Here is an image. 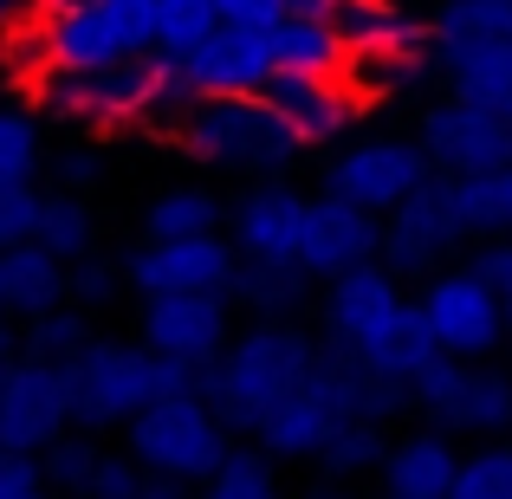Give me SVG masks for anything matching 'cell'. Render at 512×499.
I'll list each match as a JSON object with an SVG mask.
<instances>
[{
  "instance_id": "obj_1",
  "label": "cell",
  "mask_w": 512,
  "mask_h": 499,
  "mask_svg": "<svg viewBox=\"0 0 512 499\" xmlns=\"http://www.w3.org/2000/svg\"><path fill=\"white\" fill-rule=\"evenodd\" d=\"M195 104V91L182 85L175 59L163 52H130V59L111 65H85V72H46L33 78V111L39 124H143V130H175V117Z\"/></svg>"
},
{
  "instance_id": "obj_2",
  "label": "cell",
  "mask_w": 512,
  "mask_h": 499,
  "mask_svg": "<svg viewBox=\"0 0 512 499\" xmlns=\"http://www.w3.org/2000/svg\"><path fill=\"white\" fill-rule=\"evenodd\" d=\"M318 337L292 318H253V331H234V344L201 370V396L214 402L234 435H260V422L318 370Z\"/></svg>"
},
{
  "instance_id": "obj_3",
  "label": "cell",
  "mask_w": 512,
  "mask_h": 499,
  "mask_svg": "<svg viewBox=\"0 0 512 499\" xmlns=\"http://www.w3.org/2000/svg\"><path fill=\"white\" fill-rule=\"evenodd\" d=\"M65 376H72V422L91 428V435H104V428H130L150 402H163V396H175V389L201 383V370H188V363L150 350L143 337H137V344L91 337V344L65 363Z\"/></svg>"
},
{
  "instance_id": "obj_4",
  "label": "cell",
  "mask_w": 512,
  "mask_h": 499,
  "mask_svg": "<svg viewBox=\"0 0 512 499\" xmlns=\"http://www.w3.org/2000/svg\"><path fill=\"white\" fill-rule=\"evenodd\" d=\"M169 143L188 156V163L221 169V175H247V182L286 175L292 156L305 150V143L279 124V111L260 98V91H247V98H195L182 117H175Z\"/></svg>"
},
{
  "instance_id": "obj_5",
  "label": "cell",
  "mask_w": 512,
  "mask_h": 499,
  "mask_svg": "<svg viewBox=\"0 0 512 499\" xmlns=\"http://www.w3.org/2000/svg\"><path fill=\"white\" fill-rule=\"evenodd\" d=\"M124 441H130L124 454L143 474L175 480V487H182V480H208L214 467L234 454V428L214 415V402L201 396V389H175V396L150 402V409L124 428Z\"/></svg>"
},
{
  "instance_id": "obj_6",
  "label": "cell",
  "mask_w": 512,
  "mask_h": 499,
  "mask_svg": "<svg viewBox=\"0 0 512 499\" xmlns=\"http://www.w3.org/2000/svg\"><path fill=\"white\" fill-rule=\"evenodd\" d=\"M467 240L474 227L454 201V175H428L402 208L383 214V266L396 279H435L454 266V253H467Z\"/></svg>"
},
{
  "instance_id": "obj_7",
  "label": "cell",
  "mask_w": 512,
  "mask_h": 499,
  "mask_svg": "<svg viewBox=\"0 0 512 499\" xmlns=\"http://www.w3.org/2000/svg\"><path fill=\"white\" fill-rule=\"evenodd\" d=\"M39 39H46V65H59V72L156 52V0H85V7L46 13Z\"/></svg>"
},
{
  "instance_id": "obj_8",
  "label": "cell",
  "mask_w": 512,
  "mask_h": 499,
  "mask_svg": "<svg viewBox=\"0 0 512 499\" xmlns=\"http://www.w3.org/2000/svg\"><path fill=\"white\" fill-rule=\"evenodd\" d=\"M415 409L441 435H512V376L474 357H435L415 376Z\"/></svg>"
},
{
  "instance_id": "obj_9",
  "label": "cell",
  "mask_w": 512,
  "mask_h": 499,
  "mask_svg": "<svg viewBox=\"0 0 512 499\" xmlns=\"http://www.w3.org/2000/svg\"><path fill=\"white\" fill-rule=\"evenodd\" d=\"M422 318L435 331L441 357H493L506 344V299L474 273V266H441L422 286Z\"/></svg>"
},
{
  "instance_id": "obj_10",
  "label": "cell",
  "mask_w": 512,
  "mask_h": 499,
  "mask_svg": "<svg viewBox=\"0 0 512 499\" xmlns=\"http://www.w3.org/2000/svg\"><path fill=\"white\" fill-rule=\"evenodd\" d=\"M415 143L435 175H506L512 169V117L480 111L467 98H441L415 117Z\"/></svg>"
},
{
  "instance_id": "obj_11",
  "label": "cell",
  "mask_w": 512,
  "mask_h": 499,
  "mask_svg": "<svg viewBox=\"0 0 512 499\" xmlns=\"http://www.w3.org/2000/svg\"><path fill=\"white\" fill-rule=\"evenodd\" d=\"M72 422V376L46 357H7L0 363V441L20 454H46Z\"/></svg>"
},
{
  "instance_id": "obj_12",
  "label": "cell",
  "mask_w": 512,
  "mask_h": 499,
  "mask_svg": "<svg viewBox=\"0 0 512 499\" xmlns=\"http://www.w3.org/2000/svg\"><path fill=\"white\" fill-rule=\"evenodd\" d=\"M428 175H435V163L422 156L415 137H363V143H350V150L331 156L325 195H344L370 214H389V208H402Z\"/></svg>"
},
{
  "instance_id": "obj_13",
  "label": "cell",
  "mask_w": 512,
  "mask_h": 499,
  "mask_svg": "<svg viewBox=\"0 0 512 499\" xmlns=\"http://www.w3.org/2000/svg\"><path fill=\"white\" fill-rule=\"evenodd\" d=\"M240 273V247L227 234H195V240H143L124 260V286L143 299H169V292H227Z\"/></svg>"
},
{
  "instance_id": "obj_14",
  "label": "cell",
  "mask_w": 512,
  "mask_h": 499,
  "mask_svg": "<svg viewBox=\"0 0 512 499\" xmlns=\"http://www.w3.org/2000/svg\"><path fill=\"white\" fill-rule=\"evenodd\" d=\"M182 85L195 98H247V91L266 85V72H279L273 59V20L247 26V20H221L208 39H201L188 59H175Z\"/></svg>"
},
{
  "instance_id": "obj_15",
  "label": "cell",
  "mask_w": 512,
  "mask_h": 499,
  "mask_svg": "<svg viewBox=\"0 0 512 499\" xmlns=\"http://www.w3.org/2000/svg\"><path fill=\"white\" fill-rule=\"evenodd\" d=\"M402 312H409V299H402L396 273H389L383 260H363V266H350V273H338L325 286V344H344V350H357V357H370V350L396 331Z\"/></svg>"
},
{
  "instance_id": "obj_16",
  "label": "cell",
  "mask_w": 512,
  "mask_h": 499,
  "mask_svg": "<svg viewBox=\"0 0 512 499\" xmlns=\"http://www.w3.org/2000/svg\"><path fill=\"white\" fill-rule=\"evenodd\" d=\"M227 292H169V299H143V344L163 350V357L188 363V370H208L227 344H234V325H227Z\"/></svg>"
},
{
  "instance_id": "obj_17",
  "label": "cell",
  "mask_w": 512,
  "mask_h": 499,
  "mask_svg": "<svg viewBox=\"0 0 512 499\" xmlns=\"http://www.w3.org/2000/svg\"><path fill=\"white\" fill-rule=\"evenodd\" d=\"M363 260H383V214L357 208L344 195H318L305 201V240H299V266L312 279H338Z\"/></svg>"
},
{
  "instance_id": "obj_18",
  "label": "cell",
  "mask_w": 512,
  "mask_h": 499,
  "mask_svg": "<svg viewBox=\"0 0 512 499\" xmlns=\"http://www.w3.org/2000/svg\"><path fill=\"white\" fill-rule=\"evenodd\" d=\"M260 98L273 104L279 124H286L299 143H331V137H344L350 117L363 111L357 91L344 85V72H292V65L266 72Z\"/></svg>"
},
{
  "instance_id": "obj_19",
  "label": "cell",
  "mask_w": 512,
  "mask_h": 499,
  "mask_svg": "<svg viewBox=\"0 0 512 499\" xmlns=\"http://www.w3.org/2000/svg\"><path fill=\"white\" fill-rule=\"evenodd\" d=\"M344 422H350V409H344L338 383H331L325 370H312V376H305V383L260 422V448L273 454V461H318V454H325V441L338 435Z\"/></svg>"
},
{
  "instance_id": "obj_20",
  "label": "cell",
  "mask_w": 512,
  "mask_h": 499,
  "mask_svg": "<svg viewBox=\"0 0 512 499\" xmlns=\"http://www.w3.org/2000/svg\"><path fill=\"white\" fill-rule=\"evenodd\" d=\"M227 227H234L240 260H299L305 240V195L286 182H253L240 188V201L227 208Z\"/></svg>"
},
{
  "instance_id": "obj_21",
  "label": "cell",
  "mask_w": 512,
  "mask_h": 499,
  "mask_svg": "<svg viewBox=\"0 0 512 499\" xmlns=\"http://www.w3.org/2000/svg\"><path fill=\"white\" fill-rule=\"evenodd\" d=\"M435 72L448 78V98H467V104H480V111L512 117V39L435 46Z\"/></svg>"
},
{
  "instance_id": "obj_22",
  "label": "cell",
  "mask_w": 512,
  "mask_h": 499,
  "mask_svg": "<svg viewBox=\"0 0 512 499\" xmlns=\"http://www.w3.org/2000/svg\"><path fill=\"white\" fill-rule=\"evenodd\" d=\"M0 299H7V312L20 318H39V312H59V305H72V266L59 260V253H46L39 240H26V247H7L0 253Z\"/></svg>"
},
{
  "instance_id": "obj_23",
  "label": "cell",
  "mask_w": 512,
  "mask_h": 499,
  "mask_svg": "<svg viewBox=\"0 0 512 499\" xmlns=\"http://www.w3.org/2000/svg\"><path fill=\"white\" fill-rule=\"evenodd\" d=\"M428 59H435V39H402V46H363V52H344V85L357 91V104L409 98V91L428 78Z\"/></svg>"
},
{
  "instance_id": "obj_24",
  "label": "cell",
  "mask_w": 512,
  "mask_h": 499,
  "mask_svg": "<svg viewBox=\"0 0 512 499\" xmlns=\"http://www.w3.org/2000/svg\"><path fill=\"white\" fill-rule=\"evenodd\" d=\"M454 441L441 428H415V435H396L389 441V461H383V487L402 493V499H448L454 487Z\"/></svg>"
},
{
  "instance_id": "obj_25",
  "label": "cell",
  "mask_w": 512,
  "mask_h": 499,
  "mask_svg": "<svg viewBox=\"0 0 512 499\" xmlns=\"http://www.w3.org/2000/svg\"><path fill=\"white\" fill-rule=\"evenodd\" d=\"M227 299L247 305L253 318H292L305 299H312V273L299 260H240Z\"/></svg>"
},
{
  "instance_id": "obj_26",
  "label": "cell",
  "mask_w": 512,
  "mask_h": 499,
  "mask_svg": "<svg viewBox=\"0 0 512 499\" xmlns=\"http://www.w3.org/2000/svg\"><path fill=\"white\" fill-rule=\"evenodd\" d=\"M104 467H111V448H104L91 428H65L46 454H39V474L59 499H98Z\"/></svg>"
},
{
  "instance_id": "obj_27",
  "label": "cell",
  "mask_w": 512,
  "mask_h": 499,
  "mask_svg": "<svg viewBox=\"0 0 512 499\" xmlns=\"http://www.w3.org/2000/svg\"><path fill=\"white\" fill-rule=\"evenodd\" d=\"M325 20L338 26L344 52H363V46H402V39H428L422 20L396 7V0H331Z\"/></svg>"
},
{
  "instance_id": "obj_28",
  "label": "cell",
  "mask_w": 512,
  "mask_h": 499,
  "mask_svg": "<svg viewBox=\"0 0 512 499\" xmlns=\"http://www.w3.org/2000/svg\"><path fill=\"white\" fill-rule=\"evenodd\" d=\"M273 59L292 72H344V39L325 13H279L273 20Z\"/></svg>"
},
{
  "instance_id": "obj_29",
  "label": "cell",
  "mask_w": 512,
  "mask_h": 499,
  "mask_svg": "<svg viewBox=\"0 0 512 499\" xmlns=\"http://www.w3.org/2000/svg\"><path fill=\"white\" fill-rule=\"evenodd\" d=\"M227 201L214 188H169L143 208V240H195V234H221Z\"/></svg>"
},
{
  "instance_id": "obj_30",
  "label": "cell",
  "mask_w": 512,
  "mask_h": 499,
  "mask_svg": "<svg viewBox=\"0 0 512 499\" xmlns=\"http://www.w3.org/2000/svg\"><path fill=\"white\" fill-rule=\"evenodd\" d=\"M33 240L46 253H59L65 266L91 260V253H98V221H91V201L72 195V188H52L46 208H39V234Z\"/></svg>"
},
{
  "instance_id": "obj_31",
  "label": "cell",
  "mask_w": 512,
  "mask_h": 499,
  "mask_svg": "<svg viewBox=\"0 0 512 499\" xmlns=\"http://www.w3.org/2000/svg\"><path fill=\"white\" fill-rule=\"evenodd\" d=\"M435 46H480V39H512V0H441L428 20Z\"/></svg>"
},
{
  "instance_id": "obj_32",
  "label": "cell",
  "mask_w": 512,
  "mask_h": 499,
  "mask_svg": "<svg viewBox=\"0 0 512 499\" xmlns=\"http://www.w3.org/2000/svg\"><path fill=\"white\" fill-rule=\"evenodd\" d=\"M389 461V428L383 422H344L338 435L325 441V454H318V474L325 480H357V474H383Z\"/></svg>"
},
{
  "instance_id": "obj_33",
  "label": "cell",
  "mask_w": 512,
  "mask_h": 499,
  "mask_svg": "<svg viewBox=\"0 0 512 499\" xmlns=\"http://www.w3.org/2000/svg\"><path fill=\"white\" fill-rule=\"evenodd\" d=\"M91 337H98V331H91L85 305H59V312L26 318V325H20V350H26V357H46V363H72Z\"/></svg>"
},
{
  "instance_id": "obj_34",
  "label": "cell",
  "mask_w": 512,
  "mask_h": 499,
  "mask_svg": "<svg viewBox=\"0 0 512 499\" xmlns=\"http://www.w3.org/2000/svg\"><path fill=\"white\" fill-rule=\"evenodd\" d=\"M201 499H279V461L266 448H234L201 480Z\"/></svg>"
},
{
  "instance_id": "obj_35",
  "label": "cell",
  "mask_w": 512,
  "mask_h": 499,
  "mask_svg": "<svg viewBox=\"0 0 512 499\" xmlns=\"http://www.w3.org/2000/svg\"><path fill=\"white\" fill-rule=\"evenodd\" d=\"M214 26H221L214 0H156V52L163 59H188Z\"/></svg>"
},
{
  "instance_id": "obj_36",
  "label": "cell",
  "mask_w": 512,
  "mask_h": 499,
  "mask_svg": "<svg viewBox=\"0 0 512 499\" xmlns=\"http://www.w3.org/2000/svg\"><path fill=\"white\" fill-rule=\"evenodd\" d=\"M448 499H512V441H487V448L461 454Z\"/></svg>"
},
{
  "instance_id": "obj_37",
  "label": "cell",
  "mask_w": 512,
  "mask_h": 499,
  "mask_svg": "<svg viewBox=\"0 0 512 499\" xmlns=\"http://www.w3.org/2000/svg\"><path fill=\"white\" fill-rule=\"evenodd\" d=\"M39 208H46V195L33 188V175H0V253L39 234Z\"/></svg>"
},
{
  "instance_id": "obj_38",
  "label": "cell",
  "mask_w": 512,
  "mask_h": 499,
  "mask_svg": "<svg viewBox=\"0 0 512 499\" xmlns=\"http://www.w3.org/2000/svg\"><path fill=\"white\" fill-rule=\"evenodd\" d=\"M39 111L33 104H0V175H33L39 169Z\"/></svg>"
},
{
  "instance_id": "obj_39",
  "label": "cell",
  "mask_w": 512,
  "mask_h": 499,
  "mask_svg": "<svg viewBox=\"0 0 512 499\" xmlns=\"http://www.w3.org/2000/svg\"><path fill=\"white\" fill-rule=\"evenodd\" d=\"M117 286H124V273H117L111 260H98V253L72 266V305H85V312H91V305H111Z\"/></svg>"
},
{
  "instance_id": "obj_40",
  "label": "cell",
  "mask_w": 512,
  "mask_h": 499,
  "mask_svg": "<svg viewBox=\"0 0 512 499\" xmlns=\"http://www.w3.org/2000/svg\"><path fill=\"white\" fill-rule=\"evenodd\" d=\"M46 175H52V188H72V195H91V188H98V175H104V156H98V150H52Z\"/></svg>"
},
{
  "instance_id": "obj_41",
  "label": "cell",
  "mask_w": 512,
  "mask_h": 499,
  "mask_svg": "<svg viewBox=\"0 0 512 499\" xmlns=\"http://www.w3.org/2000/svg\"><path fill=\"white\" fill-rule=\"evenodd\" d=\"M467 266H474V273L487 279L493 292H500V299H506V312H512V234H493V240H480V247H474V260H467Z\"/></svg>"
},
{
  "instance_id": "obj_42",
  "label": "cell",
  "mask_w": 512,
  "mask_h": 499,
  "mask_svg": "<svg viewBox=\"0 0 512 499\" xmlns=\"http://www.w3.org/2000/svg\"><path fill=\"white\" fill-rule=\"evenodd\" d=\"M26 487H46V474H39V454H20L0 441V499L7 493H26Z\"/></svg>"
},
{
  "instance_id": "obj_43",
  "label": "cell",
  "mask_w": 512,
  "mask_h": 499,
  "mask_svg": "<svg viewBox=\"0 0 512 499\" xmlns=\"http://www.w3.org/2000/svg\"><path fill=\"white\" fill-rule=\"evenodd\" d=\"M214 7H221V20H247V26H266L279 13H292L286 0H214Z\"/></svg>"
},
{
  "instance_id": "obj_44",
  "label": "cell",
  "mask_w": 512,
  "mask_h": 499,
  "mask_svg": "<svg viewBox=\"0 0 512 499\" xmlns=\"http://www.w3.org/2000/svg\"><path fill=\"white\" fill-rule=\"evenodd\" d=\"M493 227H500V234H512V169L493 175Z\"/></svg>"
},
{
  "instance_id": "obj_45",
  "label": "cell",
  "mask_w": 512,
  "mask_h": 499,
  "mask_svg": "<svg viewBox=\"0 0 512 499\" xmlns=\"http://www.w3.org/2000/svg\"><path fill=\"white\" fill-rule=\"evenodd\" d=\"M26 13H39V0H0V39H7L13 26H26Z\"/></svg>"
},
{
  "instance_id": "obj_46",
  "label": "cell",
  "mask_w": 512,
  "mask_h": 499,
  "mask_svg": "<svg viewBox=\"0 0 512 499\" xmlns=\"http://www.w3.org/2000/svg\"><path fill=\"white\" fill-rule=\"evenodd\" d=\"M7 357H20V331H13V312H7V299H0V363Z\"/></svg>"
},
{
  "instance_id": "obj_47",
  "label": "cell",
  "mask_w": 512,
  "mask_h": 499,
  "mask_svg": "<svg viewBox=\"0 0 512 499\" xmlns=\"http://www.w3.org/2000/svg\"><path fill=\"white\" fill-rule=\"evenodd\" d=\"M124 499H182V487H175V480H156V474H150L137 493H124Z\"/></svg>"
},
{
  "instance_id": "obj_48",
  "label": "cell",
  "mask_w": 512,
  "mask_h": 499,
  "mask_svg": "<svg viewBox=\"0 0 512 499\" xmlns=\"http://www.w3.org/2000/svg\"><path fill=\"white\" fill-rule=\"evenodd\" d=\"M286 7H292V13H325L331 0H286Z\"/></svg>"
},
{
  "instance_id": "obj_49",
  "label": "cell",
  "mask_w": 512,
  "mask_h": 499,
  "mask_svg": "<svg viewBox=\"0 0 512 499\" xmlns=\"http://www.w3.org/2000/svg\"><path fill=\"white\" fill-rule=\"evenodd\" d=\"M65 7H85V0H39V13H65Z\"/></svg>"
},
{
  "instance_id": "obj_50",
  "label": "cell",
  "mask_w": 512,
  "mask_h": 499,
  "mask_svg": "<svg viewBox=\"0 0 512 499\" xmlns=\"http://www.w3.org/2000/svg\"><path fill=\"white\" fill-rule=\"evenodd\" d=\"M7 499H59L52 487H26V493H7Z\"/></svg>"
},
{
  "instance_id": "obj_51",
  "label": "cell",
  "mask_w": 512,
  "mask_h": 499,
  "mask_svg": "<svg viewBox=\"0 0 512 499\" xmlns=\"http://www.w3.org/2000/svg\"><path fill=\"white\" fill-rule=\"evenodd\" d=\"M383 499H402V493H383Z\"/></svg>"
},
{
  "instance_id": "obj_52",
  "label": "cell",
  "mask_w": 512,
  "mask_h": 499,
  "mask_svg": "<svg viewBox=\"0 0 512 499\" xmlns=\"http://www.w3.org/2000/svg\"><path fill=\"white\" fill-rule=\"evenodd\" d=\"M506 325H512V312H506Z\"/></svg>"
}]
</instances>
